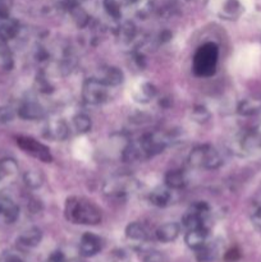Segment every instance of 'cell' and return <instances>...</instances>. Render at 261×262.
Here are the masks:
<instances>
[{"label":"cell","instance_id":"cell-27","mask_svg":"<svg viewBox=\"0 0 261 262\" xmlns=\"http://www.w3.org/2000/svg\"><path fill=\"white\" fill-rule=\"evenodd\" d=\"M192 118L196 123H200V124H204V123H207L211 118V114L207 110V107L202 106V105H197V106L193 107L192 110Z\"/></svg>","mask_w":261,"mask_h":262},{"label":"cell","instance_id":"cell-19","mask_svg":"<svg viewBox=\"0 0 261 262\" xmlns=\"http://www.w3.org/2000/svg\"><path fill=\"white\" fill-rule=\"evenodd\" d=\"M125 237L128 239L142 242V241L147 238V230H146V228L141 223H130L125 228Z\"/></svg>","mask_w":261,"mask_h":262},{"label":"cell","instance_id":"cell-20","mask_svg":"<svg viewBox=\"0 0 261 262\" xmlns=\"http://www.w3.org/2000/svg\"><path fill=\"white\" fill-rule=\"evenodd\" d=\"M155 95H156L155 86L148 83V82H146V83L141 84V86L138 87V90H136L135 100L137 102H142V104H145V102H148L150 100H153L154 97H155Z\"/></svg>","mask_w":261,"mask_h":262},{"label":"cell","instance_id":"cell-28","mask_svg":"<svg viewBox=\"0 0 261 262\" xmlns=\"http://www.w3.org/2000/svg\"><path fill=\"white\" fill-rule=\"evenodd\" d=\"M196 258L199 262H209L214 258V250L210 246L204 245L196 250Z\"/></svg>","mask_w":261,"mask_h":262},{"label":"cell","instance_id":"cell-15","mask_svg":"<svg viewBox=\"0 0 261 262\" xmlns=\"http://www.w3.org/2000/svg\"><path fill=\"white\" fill-rule=\"evenodd\" d=\"M179 232H181V228H179V225L177 223H166V224L158 228L155 235L158 238V241H160V242L169 243L177 239V237L179 235Z\"/></svg>","mask_w":261,"mask_h":262},{"label":"cell","instance_id":"cell-8","mask_svg":"<svg viewBox=\"0 0 261 262\" xmlns=\"http://www.w3.org/2000/svg\"><path fill=\"white\" fill-rule=\"evenodd\" d=\"M102 242L101 238L97 237L94 233H84L79 242V253L83 257H92L101 251Z\"/></svg>","mask_w":261,"mask_h":262},{"label":"cell","instance_id":"cell-2","mask_svg":"<svg viewBox=\"0 0 261 262\" xmlns=\"http://www.w3.org/2000/svg\"><path fill=\"white\" fill-rule=\"evenodd\" d=\"M166 141L158 135H146L135 143H130L123 152V160L127 163H136L154 158L163 152Z\"/></svg>","mask_w":261,"mask_h":262},{"label":"cell","instance_id":"cell-13","mask_svg":"<svg viewBox=\"0 0 261 262\" xmlns=\"http://www.w3.org/2000/svg\"><path fill=\"white\" fill-rule=\"evenodd\" d=\"M237 112L243 117H252L261 113V96H250L242 100L238 105Z\"/></svg>","mask_w":261,"mask_h":262},{"label":"cell","instance_id":"cell-11","mask_svg":"<svg viewBox=\"0 0 261 262\" xmlns=\"http://www.w3.org/2000/svg\"><path fill=\"white\" fill-rule=\"evenodd\" d=\"M42 239V232L37 227L28 228L27 230L22 232V234L18 237V245L23 248H35L36 246L40 245Z\"/></svg>","mask_w":261,"mask_h":262},{"label":"cell","instance_id":"cell-4","mask_svg":"<svg viewBox=\"0 0 261 262\" xmlns=\"http://www.w3.org/2000/svg\"><path fill=\"white\" fill-rule=\"evenodd\" d=\"M188 161L193 168L214 170L222 166L223 160L220 154L210 145H201L194 147L188 156Z\"/></svg>","mask_w":261,"mask_h":262},{"label":"cell","instance_id":"cell-9","mask_svg":"<svg viewBox=\"0 0 261 262\" xmlns=\"http://www.w3.org/2000/svg\"><path fill=\"white\" fill-rule=\"evenodd\" d=\"M19 216V209L13 200L0 194V219L7 224H12Z\"/></svg>","mask_w":261,"mask_h":262},{"label":"cell","instance_id":"cell-7","mask_svg":"<svg viewBox=\"0 0 261 262\" xmlns=\"http://www.w3.org/2000/svg\"><path fill=\"white\" fill-rule=\"evenodd\" d=\"M136 188V181L128 176L113 177L105 182L104 192L113 197H123L128 193H132Z\"/></svg>","mask_w":261,"mask_h":262},{"label":"cell","instance_id":"cell-3","mask_svg":"<svg viewBox=\"0 0 261 262\" xmlns=\"http://www.w3.org/2000/svg\"><path fill=\"white\" fill-rule=\"evenodd\" d=\"M219 49L214 42H206L194 53L192 69L199 77H211L216 72Z\"/></svg>","mask_w":261,"mask_h":262},{"label":"cell","instance_id":"cell-31","mask_svg":"<svg viewBox=\"0 0 261 262\" xmlns=\"http://www.w3.org/2000/svg\"><path fill=\"white\" fill-rule=\"evenodd\" d=\"M240 9H241V5L237 0H229V2L225 4L224 13L227 15H229V17H233V15L238 14Z\"/></svg>","mask_w":261,"mask_h":262},{"label":"cell","instance_id":"cell-34","mask_svg":"<svg viewBox=\"0 0 261 262\" xmlns=\"http://www.w3.org/2000/svg\"><path fill=\"white\" fill-rule=\"evenodd\" d=\"M13 118V112L10 107H0V120L2 122H9Z\"/></svg>","mask_w":261,"mask_h":262},{"label":"cell","instance_id":"cell-12","mask_svg":"<svg viewBox=\"0 0 261 262\" xmlns=\"http://www.w3.org/2000/svg\"><path fill=\"white\" fill-rule=\"evenodd\" d=\"M207 235H209V230L206 227L202 228H196V229L187 230V234L184 241H186V245L189 248L196 251L197 248L202 247V246L206 243Z\"/></svg>","mask_w":261,"mask_h":262},{"label":"cell","instance_id":"cell-36","mask_svg":"<svg viewBox=\"0 0 261 262\" xmlns=\"http://www.w3.org/2000/svg\"><path fill=\"white\" fill-rule=\"evenodd\" d=\"M49 262H66V256L60 251H55V252L51 253Z\"/></svg>","mask_w":261,"mask_h":262},{"label":"cell","instance_id":"cell-1","mask_svg":"<svg viewBox=\"0 0 261 262\" xmlns=\"http://www.w3.org/2000/svg\"><path fill=\"white\" fill-rule=\"evenodd\" d=\"M66 217L73 224L97 225L101 222V211L94 202L82 197H71L66 204Z\"/></svg>","mask_w":261,"mask_h":262},{"label":"cell","instance_id":"cell-37","mask_svg":"<svg viewBox=\"0 0 261 262\" xmlns=\"http://www.w3.org/2000/svg\"><path fill=\"white\" fill-rule=\"evenodd\" d=\"M3 262H25V261H23V258H20L19 256L9 255L4 258V261Z\"/></svg>","mask_w":261,"mask_h":262},{"label":"cell","instance_id":"cell-35","mask_svg":"<svg viewBox=\"0 0 261 262\" xmlns=\"http://www.w3.org/2000/svg\"><path fill=\"white\" fill-rule=\"evenodd\" d=\"M240 258V251L237 248H233V250L228 251L227 255H225V260L228 262H232V261H237Z\"/></svg>","mask_w":261,"mask_h":262},{"label":"cell","instance_id":"cell-22","mask_svg":"<svg viewBox=\"0 0 261 262\" xmlns=\"http://www.w3.org/2000/svg\"><path fill=\"white\" fill-rule=\"evenodd\" d=\"M18 171V165L13 159L0 160V181H5L14 177Z\"/></svg>","mask_w":261,"mask_h":262},{"label":"cell","instance_id":"cell-16","mask_svg":"<svg viewBox=\"0 0 261 262\" xmlns=\"http://www.w3.org/2000/svg\"><path fill=\"white\" fill-rule=\"evenodd\" d=\"M69 135L68 127L63 120H55L48 124V129H46V137L51 138V140L61 141L66 140Z\"/></svg>","mask_w":261,"mask_h":262},{"label":"cell","instance_id":"cell-25","mask_svg":"<svg viewBox=\"0 0 261 262\" xmlns=\"http://www.w3.org/2000/svg\"><path fill=\"white\" fill-rule=\"evenodd\" d=\"M0 67L9 71L13 67V55L5 42H0Z\"/></svg>","mask_w":261,"mask_h":262},{"label":"cell","instance_id":"cell-14","mask_svg":"<svg viewBox=\"0 0 261 262\" xmlns=\"http://www.w3.org/2000/svg\"><path fill=\"white\" fill-rule=\"evenodd\" d=\"M99 79L101 82H104L106 86L115 87L123 83V81H124V74L117 67H107V68L102 69Z\"/></svg>","mask_w":261,"mask_h":262},{"label":"cell","instance_id":"cell-10","mask_svg":"<svg viewBox=\"0 0 261 262\" xmlns=\"http://www.w3.org/2000/svg\"><path fill=\"white\" fill-rule=\"evenodd\" d=\"M18 115L26 120H40L45 117V109L37 102L28 101L20 105L18 109Z\"/></svg>","mask_w":261,"mask_h":262},{"label":"cell","instance_id":"cell-5","mask_svg":"<svg viewBox=\"0 0 261 262\" xmlns=\"http://www.w3.org/2000/svg\"><path fill=\"white\" fill-rule=\"evenodd\" d=\"M109 86L100 81L99 78H89L84 81L82 89V96L87 104L99 105L102 104L109 97Z\"/></svg>","mask_w":261,"mask_h":262},{"label":"cell","instance_id":"cell-24","mask_svg":"<svg viewBox=\"0 0 261 262\" xmlns=\"http://www.w3.org/2000/svg\"><path fill=\"white\" fill-rule=\"evenodd\" d=\"M23 182L28 188L36 189L42 186L44 176L40 170H28L23 176Z\"/></svg>","mask_w":261,"mask_h":262},{"label":"cell","instance_id":"cell-30","mask_svg":"<svg viewBox=\"0 0 261 262\" xmlns=\"http://www.w3.org/2000/svg\"><path fill=\"white\" fill-rule=\"evenodd\" d=\"M12 8V0H0V19H7V18H9Z\"/></svg>","mask_w":261,"mask_h":262},{"label":"cell","instance_id":"cell-29","mask_svg":"<svg viewBox=\"0 0 261 262\" xmlns=\"http://www.w3.org/2000/svg\"><path fill=\"white\" fill-rule=\"evenodd\" d=\"M135 33H136L135 26H133L130 22L124 23V25L120 27V36H122V38H124V40L127 41L132 40V38L135 37Z\"/></svg>","mask_w":261,"mask_h":262},{"label":"cell","instance_id":"cell-33","mask_svg":"<svg viewBox=\"0 0 261 262\" xmlns=\"http://www.w3.org/2000/svg\"><path fill=\"white\" fill-rule=\"evenodd\" d=\"M251 222H252L253 227L257 230H261V206L258 209H256V211L253 212L252 216H251Z\"/></svg>","mask_w":261,"mask_h":262},{"label":"cell","instance_id":"cell-21","mask_svg":"<svg viewBox=\"0 0 261 262\" xmlns=\"http://www.w3.org/2000/svg\"><path fill=\"white\" fill-rule=\"evenodd\" d=\"M170 201V192L169 188H156L155 191L151 192L150 202L158 207H164Z\"/></svg>","mask_w":261,"mask_h":262},{"label":"cell","instance_id":"cell-32","mask_svg":"<svg viewBox=\"0 0 261 262\" xmlns=\"http://www.w3.org/2000/svg\"><path fill=\"white\" fill-rule=\"evenodd\" d=\"M143 262H163V256L156 251H150L143 256Z\"/></svg>","mask_w":261,"mask_h":262},{"label":"cell","instance_id":"cell-38","mask_svg":"<svg viewBox=\"0 0 261 262\" xmlns=\"http://www.w3.org/2000/svg\"><path fill=\"white\" fill-rule=\"evenodd\" d=\"M169 38H171V33L168 32V31H165V32H163L160 35V40L161 41H168Z\"/></svg>","mask_w":261,"mask_h":262},{"label":"cell","instance_id":"cell-23","mask_svg":"<svg viewBox=\"0 0 261 262\" xmlns=\"http://www.w3.org/2000/svg\"><path fill=\"white\" fill-rule=\"evenodd\" d=\"M137 0H105V8H106V12L112 17L118 18L120 15V10H122L123 7L135 4Z\"/></svg>","mask_w":261,"mask_h":262},{"label":"cell","instance_id":"cell-26","mask_svg":"<svg viewBox=\"0 0 261 262\" xmlns=\"http://www.w3.org/2000/svg\"><path fill=\"white\" fill-rule=\"evenodd\" d=\"M73 125L78 133H87L91 129V119L86 114H78L73 118Z\"/></svg>","mask_w":261,"mask_h":262},{"label":"cell","instance_id":"cell-6","mask_svg":"<svg viewBox=\"0 0 261 262\" xmlns=\"http://www.w3.org/2000/svg\"><path fill=\"white\" fill-rule=\"evenodd\" d=\"M17 145L20 150H23L32 158L38 159L42 163H51L53 161V155H51L48 146L38 142L35 138L27 137V136H19V137H17Z\"/></svg>","mask_w":261,"mask_h":262},{"label":"cell","instance_id":"cell-18","mask_svg":"<svg viewBox=\"0 0 261 262\" xmlns=\"http://www.w3.org/2000/svg\"><path fill=\"white\" fill-rule=\"evenodd\" d=\"M3 20L4 22L0 23V42H7L17 36L18 25L14 20H10L9 18Z\"/></svg>","mask_w":261,"mask_h":262},{"label":"cell","instance_id":"cell-17","mask_svg":"<svg viewBox=\"0 0 261 262\" xmlns=\"http://www.w3.org/2000/svg\"><path fill=\"white\" fill-rule=\"evenodd\" d=\"M186 176L181 170H170L165 176V186L169 189H181L186 186Z\"/></svg>","mask_w":261,"mask_h":262}]
</instances>
